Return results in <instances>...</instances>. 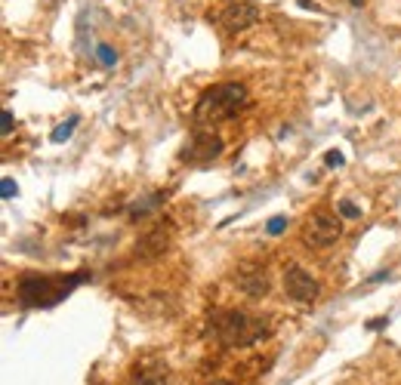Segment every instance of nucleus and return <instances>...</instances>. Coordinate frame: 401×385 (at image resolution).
Wrapping results in <instances>:
<instances>
[{"label":"nucleus","mask_w":401,"mask_h":385,"mask_svg":"<svg viewBox=\"0 0 401 385\" xmlns=\"http://www.w3.org/2000/svg\"><path fill=\"white\" fill-rule=\"evenodd\" d=\"M250 102V92L244 83H217V87L204 90L195 105V124L210 126L223 124V120L235 117L238 111H244Z\"/></svg>","instance_id":"obj_1"},{"label":"nucleus","mask_w":401,"mask_h":385,"mask_svg":"<svg viewBox=\"0 0 401 385\" xmlns=\"http://www.w3.org/2000/svg\"><path fill=\"white\" fill-rule=\"evenodd\" d=\"M266 320L269 318H250L244 311H223L213 320V330H217V339L223 345L244 348L272 333V324H266Z\"/></svg>","instance_id":"obj_2"},{"label":"nucleus","mask_w":401,"mask_h":385,"mask_svg":"<svg viewBox=\"0 0 401 385\" xmlns=\"http://www.w3.org/2000/svg\"><path fill=\"white\" fill-rule=\"evenodd\" d=\"M87 275H74V277H47V275H25L19 281V299L25 305H53L62 296H68L77 284H84Z\"/></svg>","instance_id":"obj_3"},{"label":"nucleus","mask_w":401,"mask_h":385,"mask_svg":"<svg viewBox=\"0 0 401 385\" xmlns=\"http://www.w3.org/2000/svg\"><path fill=\"white\" fill-rule=\"evenodd\" d=\"M223 139L213 136L207 130H198L195 136L185 142V151H182V161L185 163H195V167H204V163H213L223 154Z\"/></svg>","instance_id":"obj_4"},{"label":"nucleus","mask_w":401,"mask_h":385,"mask_svg":"<svg viewBox=\"0 0 401 385\" xmlns=\"http://www.w3.org/2000/svg\"><path fill=\"white\" fill-rule=\"evenodd\" d=\"M284 293L297 302H315L318 299V281L303 265H288L284 268Z\"/></svg>","instance_id":"obj_5"},{"label":"nucleus","mask_w":401,"mask_h":385,"mask_svg":"<svg viewBox=\"0 0 401 385\" xmlns=\"http://www.w3.org/2000/svg\"><path fill=\"white\" fill-rule=\"evenodd\" d=\"M343 234V225L336 216H327V213H315L309 219V225H306L303 238L309 247H331L336 238Z\"/></svg>","instance_id":"obj_6"},{"label":"nucleus","mask_w":401,"mask_h":385,"mask_svg":"<svg viewBox=\"0 0 401 385\" xmlns=\"http://www.w3.org/2000/svg\"><path fill=\"white\" fill-rule=\"evenodd\" d=\"M256 19H260V10H256V3H250V0H232V3L223 10V16H219V22L226 25V31L238 34V31H247L250 25H256Z\"/></svg>","instance_id":"obj_7"},{"label":"nucleus","mask_w":401,"mask_h":385,"mask_svg":"<svg viewBox=\"0 0 401 385\" xmlns=\"http://www.w3.org/2000/svg\"><path fill=\"white\" fill-rule=\"evenodd\" d=\"M235 281H238V287L244 290L247 296H253V299H262L269 293V275L260 272V268H256V272H241Z\"/></svg>","instance_id":"obj_8"},{"label":"nucleus","mask_w":401,"mask_h":385,"mask_svg":"<svg viewBox=\"0 0 401 385\" xmlns=\"http://www.w3.org/2000/svg\"><path fill=\"white\" fill-rule=\"evenodd\" d=\"M170 382V370L164 363H155V367H139L133 373V385H167Z\"/></svg>","instance_id":"obj_9"},{"label":"nucleus","mask_w":401,"mask_h":385,"mask_svg":"<svg viewBox=\"0 0 401 385\" xmlns=\"http://www.w3.org/2000/svg\"><path fill=\"white\" fill-rule=\"evenodd\" d=\"M164 201H167V191H157V195H148L146 201H139V204H133V206H130V219L146 216V213H152L155 206H161Z\"/></svg>","instance_id":"obj_10"},{"label":"nucleus","mask_w":401,"mask_h":385,"mask_svg":"<svg viewBox=\"0 0 401 385\" xmlns=\"http://www.w3.org/2000/svg\"><path fill=\"white\" fill-rule=\"evenodd\" d=\"M74 126H77V114H71V117L65 120V124H59L53 133H49V142H56V145H59V142L71 139V133H74Z\"/></svg>","instance_id":"obj_11"},{"label":"nucleus","mask_w":401,"mask_h":385,"mask_svg":"<svg viewBox=\"0 0 401 385\" xmlns=\"http://www.w3.org/2000/svg\"><path fill=\"white\" fill-rule=\"evenodd\" d=\"M96 59L102 62L105 68H114V65H118L120 56H118V49H114L111 44H99V47H96Z\"/></svg>","instance_id":"obj_12"},{"label":"nucleus","mask_w":401,"mask_h":385,"mask_svg":"<svg viewBox=\"0 0 401 385\" xmlns=\"http://www.w3.org/2000/svg\"><path fill=\"white\" fill-rule=\"evenodd\" d=\"M336 210H340L343 219H361V206H355L352 201H340V204H336Z\"/></svg>","instance_id":"obj_13"},{"label":"nucleus","mask_w":401,"mask_h":385,"mask_svg":"<svg viewBox=\"0 0 401 385\" xmlns=\"http://www.w3.org/2000/svg\"><path fill=\"white\" fill-rule=\"evenodd\" d=\"M16 195H19V185L13 182V179H3V182H0V197H3V201H13Z\"/></svg>","instance_id":"obj_14"},{"label":"nucleus","mask_w":401,"mask_h":385,"mask_svg":"<svg viewBox=\"0 0 401 385\" xmlns=\"http://www.w3.org/2000/svg\"><path fill=\"white\" fill-rule=\"evenodd\" d=\"M284 228H288V219H284V216H272L269 225H266V231H269V234H281Z\"/></svg>","instance_id":"obj_15"},{"label":"nucleus","mask_w":401,"mask_h":385,"mask_svg":"<svg viewBox=\"0 0 401 385\" xmlns=\"http://www.w3.org/2000/svg\"><path fill=\"white\" fill-rule=\"evenodd\" d=\"M324 163H327V167H343V163H346V158H343L340 151H327V154H324Z\"/></svg>","instance_id":"obj_16"},{"label":"nucleus","mask_w":401,"mask_h":385,"mask_svg":"<svg viewBox=\"0 0 401 385\" xmlns=\"http://www.w3.org/2000/svg\"><path fill=\"white\" fill-rule=\"evenodd\" d=\"M0 120H3V124H0V133H3V136H10V133H13V111L6 108V111H3V117H0Z\"/></svg>","instance_id":"obj_17"},{"label":"nucleus","mask_w":401,"mask_h":385,"mask_svg":"<svg viewBox=\"0 0 401 385\" xmlns=\"http://www.w3.org/2000/svg\"><path fill=\"white\" fill-rule=\"evenodd\" d=\"M207 385H235V382H228V379H213V382H207Z\"/></svg>","instance_id":"obj_18"},{"label":"nucleus","mask_w":401,"mask_h":385,"mask_svg":"<svg viewBox=\"0 0 401 385\" xmlns=\"http://www.w3.org/2000/svg\"><path fill=\"white\" fill-rule=\"evenodd\" d=\"M352 6H364V0H352Z\"/></svg>","instance_id":"obj_19"}]
</instances>
